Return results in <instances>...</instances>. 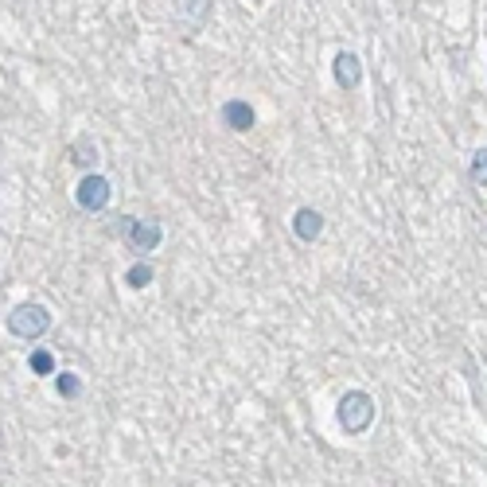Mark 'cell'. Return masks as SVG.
Instances as JSON below:
<instances>
[{"label": "cell", "instance_id": "6", "mask_svg": "<svg viewBox=\"0 0 487 487\" xmlns=\"http://www.w3.org/2000/svg\"><path fill=\"white\" fill-rule=\"evenodd\" d=\"M254 105H249L246 98H230L227 105H222V125L234 129V133H249L254 129Z\"/></svg>", "mask_w": 487, "mask_h": 487}, {"label": "cell", "instance_id": "1", "mask_svg": "<svg viewBox=\"0 0 487 487\" xmlns=\"http://www.w3.org/2000/svg\"><path fill=\"white\" fill-rule=\"evenodd\" d=\"M336 421L347 437H363L375 425V398L366 390H347L336 405Z\"/></svg>", "mask_w": 487, "mask_h": 487}, {"label": "cell", "instance_id": "2", "mask_svg": "<svg viewBox=\"0 0 487 487\" xmlns=\"http://www.w3.org/2000/svg\"><path fill=\"white\" fill-rule=\"evenodd\" d=\"M8 332L16 339H28V344H35L39 336L51 332V312L44 305H16L8 312Z\"/></svg>", "mask_w": 487, "mask_h": 487}, {"label": "cell", "instance_id": "9", "mask_svg": "<svg viewBox=\"0 0 487 487\" xmlns=\"http://www.w3.org/2000/svg\"><path fill=\"white\" fill-rule=\"evenodd\" d=\"M55 390H59V398H78V394H83V378L71 375V371H63L55 378Z\"/></svg>", "mask_w": 487, "mask_h": 487}, {"label": "cell", "instance_id": "11", "mask_svg": "<svg viewBox=\"0 0 487 487\" xmlns=\"http://www.w3.org/2000/svg\"><path fill=\"white\" fill-rule=\"evenodd\" d=\"M71 161H74V164H94V161H98V149L83 137V141H74V156H71Z\"/></svg>", "mask_w": 487, "mask_h": 487}, {"label": "cell", "instance_id": "10", "mask_svg": "<svg viewBox=\"0 0 487 487\" xmlns=\"http://www.w3.org/2000/svg\"><path fill=\"white\" fill-rule=\"evenodd\" d=\"M468 176H472V183H480V188H487V144H483V149H476V156H472Z\"/></svg>", "mask_w": 487, "mask_h": 487}, {"label": "cell", "instance_id": "4", "mask_svg": "<svg viewBox=\"0 0 487 487\" xmlns=\"http://www.w3.org/2000/svg\"><path fill=\"white\" fill-rule=\"evenodd\" d=\"M110 195H113L110 180L98 176V172L83 176V180H78V188H74V200H78V207L90 210V215H98V210L110 207Z\"/></svg>", "mask_w": 487, "mask_h": 487}, {"label": "cell", "instance_id": "5", "mask_svg": "<svg viewBox=\"0 0 487 487\" xmlns=\"http://www.w3.org/2000/svg\"><path fill=\"white\" fill-rule=\"evenodd\" d=\"M332 74H336V83L347 90H359L363 86V63H359V55L355 51H339L336 55V63H332Z\"/></svg>", "mask_w": 487, "mask_h": 487}, {"label": "cell", "instance_id": "8", "mask_svg": "<svg viewBox=\"0 0 487 487\" xmlns=\"http://www.w3.org/2000/svg\"><path fill=\"white\" fill-rule=\"evenodd\" d=\"M125 285L133 288V293H141V288L152 285V266H144V261H137L133 269H125Z\"/></svg>", "mask_w": 487, "mask_h": 487}, {"label": "cell", "instance_id": "12", "mask_svg": "<svg viewBox=\"0 0 487 487\" xmlns=\"http://www.w3.org/2000/svg\"><path fill=\"white\" fill-rule=\"evenodd\" d=\"M32 375H55V359H51V351H32Z\"/></svg>", "mask_w": 487, "mask_h": 487}, {"label": "cell", "instance_id": "7", "mask_svg": "<svg viewBox=\"0 0 487 487\" xmlns=\"http://www.w3.org/2000/svg\"><path fill=\"white\" fill-rule=\"evenodd\" d=\"M293 230H297L300 242H316L324 234V215L316 207H300L293 215Z\"/></svg>", "mask_w": 487, "mask_h": 487}, {"label": "cell", "instance_id": "3", "mask_svg": "<svg viewBox=\"0 0 487 487\" xmlns=\"http://www.w3.org/2000/svg\"><path fill=\"white\" fill-rule=\"evenodd\" d=\"M117 230H122V239L129 242V249H133L137 258H149L164 239V230L156 227V222H144L137 215H125L122 222H117Z\"/></svg>", "mask_w": 487, "mask_h": 487}]
</instances>
